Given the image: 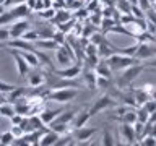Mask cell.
I'll use <instances>...</instances> for the list:
<instances>
[{
    "instance_id": "41",
    "label": "cell",
    "mask_w": 156,
    "mask_h": 146,
    "mask_svg": "<svg viewBox=\"0 0 156 146\" xmlns=\"http://www.w3.org/2000/svg\"><path fill=\"white\" fill-rule=\"evenodd\" d=\"M23 117H24V115L18 114V112H15V114L10 117V122H12V125H20V123H21V120H23Z\"/></svg>"
},
{
    "instance_id": "45",
    "label": "cell",
    "mask_w": 156,
    "mask_h": 146,
    "mask_svg": "<svg viewBox=\"0 0 156 146\" xmlns=\"http://www.w3.org/2000/svg\"><path fill=\"white\" fill-rule=\"evenodd\" d=\"M5 101H7V99H5V94L0 91V104H2V102H5Z\"/></svg>"
},
{
    "instance_id": "26",
    "label": "cell",
    "mask_w": 156,
    "mask_h": 146,
    "mask_svg": "<svg viewBox=\"0 0 156 146\" xmlns=\"http://www.w3.org/2000/svg\"><path fill=\"white\" fill-rule=\"evenodd\" d=\"M136 120L141 122V123H148V120H150V112L146 110L143 106H138V107H136Z\"/></svg>"
},
{
    "instance_id": "18",
    "label": "cell",
    "mask_w": 156,
    "mask_h": 146,
    "mask_svg": "<svg viewBox=\"0 0 156 146\" xmlns=\"http://www.w3.org/2000/svg\"><path fill=\"white\" fill-rule=\"evenodd\" d=\"M10 12H12V15L15 16V19H20V18H28L33 10L29 8L26 3H18V5H15V8L10 10Z\"/></svg>"
},
{
    "instance_id": "22",
    "label": "cell",
    "mask_w": 156,
    "mask_h": 146,
    "mask_svg": "<svg viewBox=\"0 0 156 146\" xmlns=\"http://www.w3.org/2000/svg\"><path fill=\"white\" fill-rule=\"evenodd\" d=\"M70 18H72V15H70V12H68L67 8H65V10H57L55 15H54V18L51 19V23H54V24L65 23V21H68Z\"/></svg>"
},
{
    "instance_id": "16",
    "label": "cell",
    "mask_w": 156,
    "mask_h": 146,
    "mask_svg": "<svg viewBox=\"0 0 156 146\" xmlns=\"http://www.w3.org/2000/svg\"><path fill=\"white\" fill-rule=\"evenodd\" d=\"M62 112V109H42L39 112V117H41V120L44 122L46 125H51L54 120L57 119V115Z\"/></svg>"
},
{
    "instance_id": "27",
    "label": "cell",
    "mask_w": 156,
    "mask_h": 146,
    "mask_svg": "<svg viewBox=\"0 0 156 146\" xmlns=\"http://www.w3.org/2000/svg\"><path fill=\"white\" fill-rule=\"evenodd\" d=\"M13 114H15V106L13 104H7V102H2V104H0V115L10 119Z\"/></svg>"
},
{
    "instance_id": "42",
    "label": "cell",
    "mask_w": 156,
    "mask_h": 146,
    "mask_svg": "<svg viewBox=\"0 0 156 146\" xmlns=\"http://www.w3.org/2000/svg\"><path fill=\"white\" fill-rule=\"evenodd\" d=\"M136 5H138V7L143 10V12H146V10L151 8V5H153V3H151L150 0H138V2H136Z\"/></svg>"
},
{
    "instance_id": "37",
    "label": "cell",
    "mask_w": 156,
    "mask_h": 146,
    "mask_svg": "<svg viewBox=\"0 0 156 146\" xmlns=\"http://www.w3.org/2000/svg\"><path fill=\"white\" fill-rule=\"evenodd\" d=\"M130 13L133 15L135 18H145V12L141 10L138 5H132V8H130Z\"/></svg>"
},
{
    "instance_id": "11",
    "label": "cell",
    "mask_w": 156,
    "mask_h": 146,
    "mask_svg": "<svg viewBox=\"0 0 156 146\" xmlns=\"http://www.w3.org/2000/svg\"><path fill=\"white\" fill-rule=\"evenodd\" d=\"M91 119V114H90V109H81V110H78L75 112V117H73V120H72V128L75 130V128H80V127H85L88 123V120Z\"/></svg>"
},
{
    "instance_id": "34",
    "label": "cell",
    "mask_w": 156,
    "mask_h": 146,
    "mask_svg": "<svg viewBox=\"0 0 156 146\" xmlns=\"http://www.w3.org/2000/svg\"><path fill=\"white\" fill-rule=\"evenodd\" d=\"M15 21V16L12 15V12H5L0 15V26H3V24H8V23H13Z\"/></svg>"
},
{
    "instance_id": "31",
    "label": "cell",
    "mask_w": 156,
    "mask_h": 146,
    "mask_svg": "<svg viewBox=\"0 0 156 146\" xmlns=\"http://www.w3.org/2000/svg\"><path fill=\"white\" fill-rule=\"evenodd\" d=\"M104 146H112V144H115V141H114V136H112L111 133V130L109 128H106L104 130V133H102V141H101Z\"/></svg>"
},
{
    "instance_id": "49",
    "label": "cell",
    "mask_w": 156,
    "mask_h": 146,
    "mask_svg": "<svg viewBox=\"0 0 156 146\" xmlns=\"http://www.w3.org/2000/svg\"><path fill=\"white\" fill-rule=\"evenodd\" d=\"M150 2H151V3H154V2H156V0H150Z\"/></svg>"
},
{
    "instance_id": "14",
    "label": "cell",
    "mask_w": 156,
    "mask_h": 146,
    "mask_svg": "<svg viewBox=\"0 0 156 146\" xmlns=\"http://www.w3.org/2000/svg\"><path fill=\"white\" fill-rule=\"evenodd\" d=\"M58 135L57 131H54L52 128L51 130H46L44 133H41V138H39V144L41 146H52V144H55L57 143V140H58Z\"/></svg>"
},
{
    "instance_id": "44",
    "label": "cell",
    "mask_w": 156,
    "mask_h": 146,
    "mask_svg": "<svg viewBox=\"0 0 156 146\" xmlns=\"http://www.w3.org/2000/svg\"><path fill=\"white\" fill-rule=\"evenodd\" d=\"M24 3H26L28 7H29V8H31L33 12H34V7H36V0H26V2H24Z\"/></svg>"
},
{
    "instance_id": "32",
    "label": "cell",
    "mask_w": 156,
    "mask_h": 146,
    "mask_svg": "<svg viewBox=\"0 0 156 146\" xmlns=\"http://www.w3.org/2000/svg\"><path fill=\"white\" fill-rule=\"evenodd\" d=\"M39 13V18H42V19H51L54 18V15H55V10H54V7H51V8H42L41 12H37Z\"/></svg>"
},
{
    "instance_id": "23",
    "label": "cell",
    "mask_w": 156,
    "mask_h": 146,
    "mask_svg": "<svg viewBox=\"0 0 156 146\" xmlns=\"http://www.w3.org/2000/svg\"><path fill=\"white\" fill-rule=\"evenodd\" d=\"M73 117H75V110H67V112L62 110L54 122H55V123H72Z\"/></svg>"
},
{
    "instance_id": "39",
    "label": "cell",
    "mask_w": 156,
    "mask_h": 146,
    "mask_svg": "<svg viewBox=\"0 0 156 146\" xmlns=\"http://www.w3.org/2000/svg\"><path fill=\"white\" fill-rule=\"evenodd\" d=\"M16 86H13V85H10V83H5V81H2L0 80V91L3 92V94H8L12 89H15Z\"/></svg>"
},
{
    "instance_id": "28",
    "label": "cell",
    "mask_w": 156,
    "mask_h": 146,
    "mask_svg": "<svg viewBox=\"0 0 156 146\" xmlns=\"http://www.w3.org/2000/svg\"><path fill=\"white\" fill-rule=\"evenodd\" d=\"M57 26V29H60L62 33H65V34H70L72 33V29H73V26H75V19H68V21H65V23H58V24H55Z\"/></svg>"
},
{
    "instance_id": "25",
    "label": "cell",
    "mask_w": 156,
    "mask_h": 146,
    "mask_svg": "<svg viewBox=\"0 0 156 146\" xmlns=\"http://www.w3.org/2000/svg\"><path fill=\"white\" fill-rule=\"evenodd\" d=\"M24 94H26L24 88H21V86H16L15 89H12V91L8 92V99H7V101H12V102H15V101H18L20 97H23Z\"/></svg>"
},
{
    "instance_id": "10",
    "label": "cell",
    "mask_w": 156,
    "mask_h": 146,
    "mask_svg": "<svg viewBox=\"0 0 156 146\" xmlns=\"http://www.w3.org/2000/svg\"><path fill=\"white\" fill-rule=\"evenodd\" d=\"M29 29V21L26 18H20L18 21H15L12 24V28L8 29L10 31V39H16V37H21V34Z\"/></svg>"
},
{
    "instance_id": "3",
    "label": "cell",
    "mask_w": 156,
    "mask_h": 146,
    "mask_svg": "<svg viewBox=\"0 0 156 146\" xmlns=\"http://www.w3.org/2000/svg\"><path fill=\"white\" fill-rule=\"evenodd\" d=\"M78 96V89L76 88H72V86H67V88H57V89H51L47 94V101H55V102H70L73 101L75 97Z\"/></svg>"
},
{
    "instance_id": "38",
    "label": "cell",
    "mask_w": 156,
    "mask_h": 146,
    "mask_svg": "<svg viewBox=\"0 0 156 146\" xmlns=\"http://www.w3.org/2000/svg\"><path fill=\"white\" fill-rule=\"evenodd\" d=\"M10 41V31L8 29H3V28H0V44L5 47V42Z\"/></svg>"
},
{
    "instance_id": "9",
    "label": "cell",
    "mask_w": 156,
    "mask_h": 146,
    "mask_svg": "<svg viewBox=\"0 0 156 146\" xmlns=\"http://www.w3.org/2000/svg\"><path fill=\"white\" fill-rule=\"evenodd\" d=\"M98 131H99L98 127H80V128H75V131H73V138L78 143H81V141L91 140V136H94Z\"/></svg>"
},
{
    "instance_id": "35",
    "label": "cell",
    "mask_w": 156,
    "mask_h": 146,
    "mask_svg": "<svg viewBox=\"0 0 156 146\" xmlns=\"http://www.w3.org/2000/svg\"><path fill=\"white\" fill-rule=\"evenodd\" d=\"M136 49H138V42H135L133 46H129V47L119 49V52L125 54V55H130V57H135V54H136Z\"/></svg>"
},
{
    "instance_id": "15",
    "label": "cell",
    "mask_w": 156,
    "mask_h": 146,
    "mask_svg": "<svg viewBox=\"0 0 156 146\" xmlns=\"http://www.w3.org/2000/svg\"><path fill=\"white\" fill-rule=\"evenodd\" d=\"M55 60L58 65H62V67H68L70 65V62H73V58L68 55V52L63 49V46L60 44V46L57 47V50H55Z\"/></svg>"
},
{
    "instance_id": "4",
    "label": "cell",
    "mask_w": 156,
    "mask_h": 146,
    "mask_svg": "<svg viewBox=\"0 0 156 146\" xmlns=\"http://www.w3.org/2000/svg\"><path fill=\"white\" fill-rule=\"evenodd\" d=\"M115 106H117V101L114 97L111 94H107V92H102V94L93 102V106L90 107V114L93 117V115L99 114V112L106 110V109H112V107H115Z\"/></svg>"
},
{
    "instance_id": "20",
    "label": "cell",
    "mask_w": 156,
    "mask_h": 146,
    "mask_svg": "<svg viewBox=\"0 0 156 146\" xmlns=\"http://www.w3.org/2000/svg\"><path fill=\"white\" fill-rule=\"evenodd\" d=\"M20 54L23 55V58L28 62V65L31 68H37L41 67V63H39V58L36 55V52L34 50H20Z\"/></svg>"
},
{
    "instance_id": "40",
    "label": "cell",
    "mask_w": 156,
    "mask_h": 146,
    "mask_svg": "<svg viewBox=\"0 0 156 146\" xmlns=\"http://www.w3.org/2000/svg\"><path fill=\"white\" fill-rule=\"evenodd\" d=\"M90 21H91V24H94V26H99L101 21H102V16L99 13H93V15H90Z\"/></svg>"
},
{
    "instance_id": "17",
    "label": "cell",
    "mask_w": 156,
    "mask_h": 146,
    "mask_svg": "<svg viewBox=\"0 0 156 146\" xmlns=\"http://www.w3.org/2000/svg\"><path fill=\"white\" fill-rule=\"evenodd\" d=\"M94 71H96V75L107 76V78H111L112 73H114V71L111 70V67H109V63H107L106 58H99V62H98L96 67H94Z\"/></svg>"
},
{
    "instance_id": "36",
    "label": "cell",
    "mask_w": 156,
    "mask_h": 146,
    "mask_svg": "<svg viewBox=\"0 0 156 146\" xmlns=\"http://www.w3.org/2000/svg\"><path fill=\"white\" fill-rule=\"evenodd\" d=\"M143 107H145V109L150 112V114H153V112H156V99H153V97H150V99H148V101H146L145 104H143Z\"/></svg>"
},
{
    "instance_id": "33",
    "label": "cell",
    "mask_w": 156,
    "mask_h": 146,
    "mask_svg": "<svg viewBox=\"0 0 156 146\" xmlns=\"http://www.w3.org/2000/svg\"><path fill=\"white\" fill-rule=\"evenodd\" d=\"M138 144H141V146H156V138L151 133H148L138 141Z\"/></svg>"
},
{
    "instance_id": "13",
    "label": "cell",
    "mask_w": 156,
    "mask_h": 146,
    "mask_svg": "<svg viewBox=\"0 0 156 146\" xmlns=\"http://www.w3.org/2000/svg\"><path fill=\"white\" fill-rule=\"evenodd\" d=\"M28 83L31 88H39L46 85V71L44 70H34L33 73H28Z\"/></svg>"
},
{
    "instance_id": "6",
    "label": "cell",
    "mask_w": 156,
    "mask_h": 146,
    "mask_svg": "<svg viewBox=\"0 0 156 146\" xmlns=\"http://www.w3.org/2000/svg\"><path fill=\"white\" fill-rule=\"evenodd\" d=\"M156 55V42H138V49H136L135 57L138 60H150Z\"/></svg>"
},
{
    "instance_id": "43",
    "label": "cell",
    "mask_w": 156,
    "mask_h": 146,
    "mask_svg": "<svg viewBox=\"0 0 156 146\" xmlns=\"http://www.w3.org/2000/svg\"><path fill=\"white\" fill-rule=\"evenodd\" d=\"M12 133L15 135V138H20V136H23V135H24V130H23L20 125H13V128H12Z\"/></svg>"
},
{
    "instance_id": "1",
    "label": "cell",
    "mask_w": 156,
    "mask_h": 146,
    "mask_svg": "<svg viewBox=\"0 0 156 146\" xmlns=\"http://www.w3.org/2000/svg\"><path fill=\"white\" fill-rule=\"evenodd\" d=\"M145 68H146L145 62H140V63H133V65H130V67L124 68V70H120V75L115 78L117 89H125V88H129L132 83L140 76V73L143 71Z\"/></svg>"
},
{
    "instance_id": "2",
    "label": "cell",
    "mask_w": 156,
    "mask_h": 146,
    "mask_svg": "<svg viewBox=\"0 0 156 146\" xmlns=\"http://www.w3.org/2000/svg\"><path fill=\"white\" fill-rule=\"evenodd\" d=\"M106 60H107V63H109V67H111L112 71H120V70H124V68H127V67L133 65V63H140L141 62L136 57L125 55V54H122V52L112 54V55L107 57Z\"/></svg>"
},
{
    "instance_id": "21",
    "label": "cell",
    "mask_w": 156,
    "mask_h": 146,
    "mask_svg": "<svg viewBox=\"0 0 156 146\" xmlns=\"http://www.w3.org/2000/svg\"><path fill=\"white\" fill-rule=\"evenodd\" d=\"M34 46L39 47V49H57L58 44L54 41L52 37H39L36 42H34Z\"/></svg>"
},
{
    "instance_id": "7",
    "label": "cell",
    "mask_w": 156,
    "mask_h": 146,
    "mask_svg": "<svg viewBox=\"0 0 156 146\" xmlns=\"http://www.w3.org/2000/svg\"><path fill=\"white\" fill-rule=\"evenodd\" d=\"M81 70L83 67L78 63V65H68L65 68H54V73H57L58 76L65 78V80H76L81 75Z\"/></svg>"
},
{
    "instance_id": "30",
    "label": "cell",
    "mask_w": 156,
    "mask_h": 146,
    "mask_svg": "<svg viewBox=\"0 0 156 146\" xmlns=\"http://www.w3.org/2000/svg\"><path fill=\"white\" fill-rule=\"evenodd\" d=\"M96 88H98V89H107V88H111V78H107V76H99V75H98Z\"/></svg>"
},
{
    "instance_id": "12",
    "label": "cell",
    "mask_w": 156,
    "mask_h": 146,
    "mask_svg": "<svg viewBox=\"0 0 156 146\" xmlns=\"http://www.w3.org/2000/svg\"><path fill=\"white\" fill-rule=\"evenodd\" d=\"M80 76L83 78V83L86 85V88H90V89H98V88H96L98 75H96V71H94V68H93V67L83 68Z\"/></svg>"
},
{
    "instance_id": "8",
    "label": "cell",
    "mask_w": 156,
    "mask_h": 146,
    "mask_svg": "<svg viewBox=\"0 0 156 146\" xmlns=\"http://www.w3.org/2000/svg\"><path fill=\"white\" fill-rule=\"evenodd\" d=\"M119 133H120L122 140H124L127 144H135V143H138V140H136V133H135V128H133V125H132V123H120Z\"/></svg>"
},
{
    "instance_id": "5",
    "label": "cell",
    "mask_w": 156,
    "mask_h": 146,
    "mask_svg": "<svg viewBox=\"0 0 156 146\" xmlns=\"http://www.w3.org/2000/svg\"><path fill=\"white\" fill-rule=\"evenodd\" d=\"M5 50H7L10 55L15 58V62H16V68H18L20 78H21V80H23V78H26V75L29 73V68H31V67H29L28 62L23 58V55L20 54V50H18V49H13V47H5Z\"/></svg>"
},
{
    "instance_id": "47",
    "label": "cell",
    "mask_w": 156,
    "mask_h": 146,
    "mask_svg": "<svg viewBox=\"0 0 156 146\" xmlns=\"http://www.w3.org/2000/svg\"><path fill=\"white\" fill-rule=\"evenodd\" d=\"M5 8H7V7H5V5H2V3H0V15H2V13L5 12Z\"/></svg>"
},
{
    "instance_id": "48",
    "label": "cell",
    "mask_w": 156,
    "mask_h": 146,
    "mask_svg": "<svg viewBox=\"0 0 156 146\" xmlns=\"http://www.w3.org/2000/svg\"><path fill=\"white\" fill-rule=\"evenodd\" d=\"M151 7H153V10H154V12H156V2H154L153 5H151Z\"/></svg>"
},
{
    "instance_id": "24",
    "label": "cell",
    "mask_w": 156,
    "mask_h": 146,
    "mask_svg": "<svg viewBox=\"0 0 156 146\" xmlns=\"http://www.w3.org/2000/svg\"><path fill=\"white\" fill-rule=\"evenodd\" d=\"M21 37L24 39V41H28V42H31V44H34L39 39V33H37V29H26L23 34H21Z\"/></svg>"
},
{
    "instance_id": "29",
    "label": "cell",
    "mask_w": 156,
    "mask_h": 146,
    "mask_svg": "<svg viewBox=\"0 0 156 146\" xmlns=\"http://www.w3.org/2000/svg\"><path fill=\"white\" fill-rule=\"evenodd\" d=\"M13 143H15V135L12 133V130L5 131V133L0 135V144L8 146V144H13Z\"/></svg>"
},
{
    "instance_id": "46",
    "label": "cell",
    "mask_w": 156,
    "mask_h": 146,
    "mask_svg": "<svg viewBox=\"0 0 156 146\" xmlns=\"http://www.w3.org/2000/svg\"><path fill=\"white\" fill-rule=\"evenodd\" d=\"M151 97L156 99V86H153V91H151Z\"/></svg>"
},
{
    "instance_id": "19",
    "label": "cell",
    "mask_w": 156,
    "mask_h": 146,
    "mask_svg": "<svg viewBox=\"0 0 156 146\" xmlns=\"http://www.w3.org/2000/svg\"><path fill=\"white\" fill-rule=\"evenodd\" d=\"M115 120L119 122V123H132L133 125L136 122V109L135 107H129V109H127L120 117H117Z\"/></svg>"
}]
</instances>
